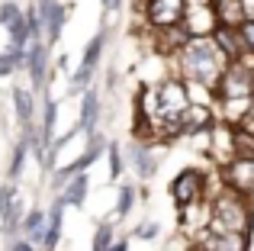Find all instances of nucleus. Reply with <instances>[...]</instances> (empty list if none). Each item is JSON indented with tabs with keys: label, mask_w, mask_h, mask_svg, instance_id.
<instances>
[{
	"label": "nucleus",
	"mask_w": 254,
	"mask_h": 251,
	"mask_svg": "<svg viewBox=\"0 0 254 251\" xmlns=\"http://www.w3.org/2000/svg\"><path fill=\"white\" fill-rule=\"evenodd\" d=\"M219 16H222L225 26H242L245 23L242 0H219Z\"/></svg>",
	"instance_id": "nucleus-20"
},
{
	"label": "nucleus",
	"mask_w": 254,
	"mask_h": 251,
	"mask_svg": "<svg viewBox=\"0 0 254 251\" xmlns=\"http://www.w3.org/2000/svg\"><path fill=\"white\" fill-rule=\"evenodd\" d=\"M29 142L26 138H19V145H16V151H13V161H10V177H19L23 174V161H26V155H29Z\"/></svg>",
	"instance_id": "nucleus-25"
},
{
	"label": "nucleus",
	"mask_w": 254,
	"mask_h": 251,
	"mask_svg": "<svg viewBox=\"0 0 254 251\" xmlns=\"http://www.w3.org/2000/svg\"><path fill=\"white\" fill-rule=\"evenodd\" d=\"M19 68H26V52H16V49L0 52V77H10Z\"/></svg>",
	"instance_id": "nucleus-22"
},
{
	"label": "nucleus",
	"mask_w": 254,
	"mask_h": 251,
	"mask_svg": "<svg viewBox=\"0 0 254 251\" xmlns=\"http://www.w3.org/2000/svg\"><path fill=\"white\" fill-rule=\"evenodd\" d=\"M129 161L132 168H135V174L142 177V181H148V177H155L158 171V158H155V148L145 142H132L129 145Z\"/></svg>",
	"instance_id": "nucleus-13"
},
{
	"label": "nucleus",
	"mask_w": 254,
	"mask_h": 251,
	"mask_svg": "<svg viewBox=\"0 0 254 251\" xmlns=\"http://www.w3.org/2000/svg\"><path fill=\"white\" fill-rule=\"evenodd\" d=\"M103 49H106V29H100L97 36L90 39V45L84 49V58H81V68L71 74V90H87L90 87V81H93V71H97V64H100V58H103Z\"/></svg>",
	"instance_id": "nucleus-6"
},
{
	"label": "nucleus",
	"mask_w": 254,
	"mask_h": 251,
	"mask_svg": "<svg viewBox=\"0 0 254 251\" xmlns=\"http://www.w3.org/2000/svg\"><path fill=\"white\" fill-rule=\"evenodd\" d=\"M26 71L32 77V87H42L49 81V42L45 39H36L26 49Z\"/></svg>",
	"instance_id": "nucleus-11"
},
{
	"label": "nucleus",
	"mask_w": 254,
	"mask_h": 251,
	"mask_svg": "<svg viewBox=\"0 0 254 251\" xmlns=\"http://www.w3.org/2000/svg\"><path fill=\"white\" fill-rule=\"evenodd\" d=\"M196 251H248V232L203 229V232L196 235Z\"/></svg>",
	"instance_id": "nucleus-8"
},
{
	"label": "nucleus",
	"mask_w": 254,
	"mask_h": 251,
	"mask_svg": "<svg viewBox=\"0 0 254 251\" xmlns=\"http://www.w3.org/2000/svg\"><path fill=\"white\" fill-rule=\"evenodd\" d=\"M219 177H222L225 187L251 196L254 193V158H232L229 164L219 168Z\"/></svg>",
	"instance_id": "nucleus-7"
},
{
	"label": "nucleus",
	"mask_w": 254,
	"mask_h": 251,
	"mask_svg": "<svg viewBox=\"0 0 254 251\" xmlns=\"http://www.w3.org/2000/svg\"><path fill=\"white\" fill-rule=\"evenodd\" d=\"M212 200V226L219 232H251V200L232 187H219Z\"/></svg>",
	"instance_id": "nucleus-2"
},
{
	"label": "nucleus",
	"mask_w": 254,
	"mask_h": 251,
	"mask_svg": "<svg viewBox=\"0 0 254 251\" xmlns=\"http://www.w3.org/2000/svg\"><path fill=\"white\" fill-rule=\"evenodd\" d=\"M238 29H242V39H245V49H248V52H254V19H245V23L238 26Z\"/></svg>",
	"instance_id": "nucleus-27"
},
{
	"label": "nucleus",
	"mask_w": 254,
	"mask_h": 251,
	"mask_svg": "<svg viewBox=\"0 0 254 251\" xmlns=\"http://www.w3.org/2000/svg\"><path fill=\"white\" fill-rule=\"evenodd\" d=\"M100 3H103V6H106V10H110V13H116V10H119V3H123V0H100Z\"/></svg>",
	"instance_id": "nucleus-32"
},
{
	"label": "nucleus",
	"mask_w": 254,
	"mask_h": 251,
	"mask_svg": "<svg viewBox=\"0 0 254 251\" xmlns=\"http://www.w3.org/2000/svg\"><path fill=\"white\" fill-rule=\"evenodd\" d=\"M45 222H49V213H42V209H32V213H26L23 216V235L29 242H36V245H42V239H45Z\"/></svg>",
	"instance_id": "nucleus-17"
},
{
	"label": "nucleus",
	"mask_w": 254,
	"mask_h": 251,
	"mask_svg": "<svg viewBox=\"0 0 254 251\" xmlns=\"http://www.w3.org/2000/svg\"><path fill=\"white\" fill-rule=\"evenodd\" d=\"M187 10V0H142L138 13L145 16V26L151 32L155 29H168V26H180Z\"/></svg>",
	"instance_id": "nucleus-4"
},
{
	"label": "nucleus",
	"mask_w": 254,
	"mask_h": 251,
	"mask_svg": "<svg viewBox=\"0 0 254 251\" xmlns=\"http://www.w3.org/2000/svg\"><path fill=\"white\" fill-rule=\"evenodd\" d=\"M64 196H55V203H52L49 209V222H45V239H42V248L45 251H55L58 242H62V226H64Z\"/></svg>",
	"instance_id": "nucleus-14"
},
{
	"label": "nucleus",
	"mask_w": 254,
	"mask_h": 251,
	"mask_svg": "<svg viewBox=\"0 0 254 251\" xmlns=\"http://www.w3.org/2000/svg\"><path fill=\"white\" fill-rule=\"evenodd\" d=\"M13 107H16L19 126H29L32 123V116H36V103H32V94L26 87H13Z\"/></svg>",
	"instance_id": "nucleus-18"
},
{
	"label": "nucleus",
	"mask_w": 254,
	"mask_h": 251,
	"mask_svg": "<svg viewBox=\"0 0 254 251\" xmlns=\"http://www.w3.org/2000/svg\"><path fill=\"white\" fill-rule=\"evenodd\" d=\"M171 196H174L177 206H190V203H196V200H206V196H209V177L199 168L180 171L171 184Z\"/></svg>",
	"instance_id": "nucleus-5"
},
{
	"label": "nucleus",
	"mask_w": 254,
	"mask_h": 251,
	"mask_svg": "<svg viewBox=\"0 0 254 251\" xmlns=\"http://www.w3.org/2000/svg\"><path fill=\"white\" fill-rule=\"evenodd\" d=\"M19 13H23V10H19L16 3H0V26H10Z\"/></svg>",
	"instance_id": "nucleus-26"
},
{
	"label": "nucleus",
	"mask_w": 254,
	"mask_h": 251,
	"mask_svg": "<svg viewBox=\"0 0 254 251\" xmlns=\"http://www.w3.org/2000/svg\"><path fill=\"white\" fill-rule=\"evenodd\" d=\"M174 62L184 81H203L209 87H219L232 58L219 49L212 36H193L174 52Z\"/></svg>",
	"instance_id": "nucleus-1"
},
{
	"label": "nucleus",
	"mask_w": 254,
	"mask_h": 251,
	"mask_svg": "<svg viewBox=\"0 0 254 251\" xmlns=\"http://www.w3.org/2000/svg\"><path fill=\"white\" fill-rule=\"evenodd\" d=\"M235 158H254V126H235Z\"/></svg>",
	"instance_id": "nucleus-19"
},
{
	"label": "nucleus",
	"mask_w": 254,
	"mask_h": 251,
	"mask_svg": "<svg viewBox=\"0 0 254 251\" xmlns=\"http://www.w3.org/2000/svg\"><path fill=\"white\" fill-rule=\"evenodd\" d=\"M242 10H245V19H254V0H242Z\"/></svg>",
	"instance_id": "nucleus-30"
},
{
	"label": "nucleus",
	"mask_w": 254,
	"mask_h": 251,
	"mask_svg": "<svg viewBox=\"0 0 254 251\" xmlns=\"http://www.w3.org/2000/svg\"><path fill=\"white\" fill-rule=\"evenodd\" d=\"M113 242H116V232H113V222H100L97 232H93V245L90 251H110Z\"/></svg>",
	"instance_id": "nucleus-23"
},
{
	"label": "nucleus",
	"mask_w": 254,
	"mask_h": 251,
	"mask_svg": "<svg viewBox=\"0 0 254 251\" xmlns=\"http://www.w3.org/2000/svg\"><path fill=\"white\" fill-rule=\"evenodd\" d=\"M100 116H103V110H100V94H97V87H87L84 97H81V116H77L74 129L90 135V132H97Z\"/></svg>",
	"instance_id": "nucleus-12"
},
{
	"label": "nucleus",
	"mask_w": 254,
	"mask_h": 251,
	"mask_svg": "<svg viewBox=\"0 0 254 251\" xmlns=\"http://www.w3.org/2000/svg\"><path fill=\"white\" fill-rule=\"evenodd\" d=\"M39 16H42V29H45V42L55 45L62 39L64 19H68V10H64L62 0H39Z\"/></svg>",
	"instance_id": "nucleus-9"
},
{
	"label": "nucleus",
	"mask_w": 254,
	"mask_h": 251,
	"mask_svg": "<svg viewBox=\"0 0 254 251\" xmlns=\"http://www.w3.org/2000/svg\"><path fill=\"white\" fill-rule=\"evenodd\" d=\"M216 123V110L209 103H190L180 113V135H199Z\"/></svg>",
	"instance_id": "nucleus-10"
},
{
	"label": "nucleus",
	"mask_w": 254,
	"mask_h": 251,
	"mask_svg": "<svg viewBox=\"0 0 254 251\" xmlns=\"http://www.w3.org/2000/svg\"><path fill=\"white\" fill-rule=\"evenodd\" d=\"M106 158H110V177H113V181H116V177H123L126 164H123V148H119L116 142L106 145Z\"/></svg>",
	"instance_id": "nucleus-24"
},
{
	"label": "nucleus",
	"mask_w": 254,
	"mask_h": 251,
	"mask_svg": "<svg viewBox=\"0 0 254 251\" xmlns=\"http://www.w3.org/2000/svg\"><path fill=\"white\" fill-rule=\"evenodd\" d=\"M110 251H129V239H116L113 242V248Z\"/></svg>",
	"instance_id": "nucleus-31"
},
{
	"label": "nucleus",
	"mask_w": 254,
	"mask_h": 251,
	"mask_svg": "<svg viewBox=\"0 0 254 251\" xmlns=\"http://www.w3.org/2000/svg\"><path fill=\"white\" fill-rule=\"evenodd\" d=\"M212 39H216V45L229 58H238L242 52H248V49H245V39H242V29H238V26H225L222 23L216 32H212Z\"/></svg>",
	"instance_id": "nucleus-15"
},
{
	"label": "nucleus",
	"mask_w": 254,
	"mask_h": 251,
	"mask_svg": "<svg viewBox=\"0 0 254 251\" xmlns=\"http://www.w3.org/2000/svg\"><path fill=\"white\" fill-rule=\"evenodd\" d=\"M158 235V226L155 222H142V226L135 229V239H155Z\"/></svg>",
	"instance_id": "nucleus-28"
},
{
	"label": "nucleus",
	"mask_w": 254,
	"mask_h": 251,
	"mask_svg": "<svg viewBox=\"0 0 254 251\" xmlns=\"http://www.w3.org/2000/svg\"><path fill=\"white\" fill-rule=\"evenodd\" d=\"M10 251H36V242H29V239H19V242H13Z\"/></svg>",
	"instance_id": "nucleus-29"
},
{
	"label": "nucleus",
	"mask_w": 254,
	"mask_h": 251,
	"mask_svg": "<svg viewBox=\"0 0 254 251\" xmlns=\"http://www.w3.org/2000/svg\"><path fill=\"white\" fill-rule=\"evenodd\" d=\"M87 190H90V181H87V171L84 174H74L68 184L62 187V196L68 206H84L87 203Z\"/></svg>",
	"instance_id": "nucleus-16"
},
{
	"label": "nucleus",
	"mask_w": 254,
	"mask_h": 251,
	"mask_svg": "<svg viewBox=\"0 0 254 251\" xmlns=\"http://www.w3.org/2000/svg\"><path fill=\"white\" fill-rule=\"evenodd\" d=\"M190 36H212V32L222 26V16H219V0H187L184 19H180Z\"/></svg>",
	"instance_id": "nucleus-3"
},
{
	"label": "nucleus",
	"mask_w": 254,
	"mask_h": 251,
	"mask_svg": "<svg viewBox=\"0 0 254 251\" xmlns=\"http://www.w3.org/2000/svg\"><path fill=\"white\" fill-rule=\"evenodd\" d=\"M138 200V190L132 187V184H123L119 187V196H116V219H126V216L132 213V206H135Z\"/></svg>",
	"instance_id": "nucleus-21"
}]
</instances>
